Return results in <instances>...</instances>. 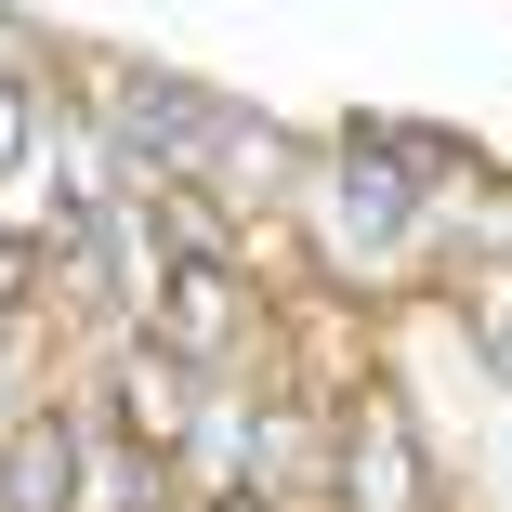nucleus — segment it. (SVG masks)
Here are the masks:
<instances>
[{
  "label": "nucleus",
  "mask_w": 512,
  "mask_h": 512,
  "mask_svg": "<svg viewBox=\"0 0 512 512\" xmlns=\"http://www.w3.org/2000/svg\"><path fill=\"white\" fill-rule=\"evenodd\" d=\"M342 486H355V512H434L421 447H407V421H394V407H368V421L342 434Z\"/></svg>",
  "instance_id": "nucleus-2"
},
{
  "label": "nucleus",
  "mask_w": 512,
  "mask_h": 512,
  "mask_svg": "<svg viewBox=\"0 0 512 512\" xmlns=\"http://www.w3.org/2000/svg\"><path fill=\"white\" fill-rule=\"evenodd\" d=\"M14 145H27V106H14V92H0V158H14Z\"/></svg>",
  "instance_id": "nucleus-5"
},
{
  "label": "nucleus",
  "mask_w": 512,
  "mask_h": 512,
  "mask_svg": "<svg viewBox=\"0 0 512 512\" xmlns=\"http://www.w3.org/2000/svg\"><path fill=\"white\" fill-rule=\"evenodd\" d=\"M27 289H40V250H27V237H0V316H27Z\"/></svg>",
  "instance_id": "nucleus-4"
},
{
  "label": "nucleus",
  "mask_w": 512,
  "mask_h": 512,
  "mask_svg": "<svg viewBox=\"0 0 512 512\" xmlns=\"http://www.w3.org/2000/svg\"><path fill=\"white\" fill-rule=\"evenodd\" d=\"M158 342H171L184 368L250 355V289H237V263H224V250H184V263L158 276Z\"/></svg>",
  "instance_id": "nucleus-1"
},
{
  "label": "nucleus",
  "mask_w": 512,
  "mask_h": 512,
  "mask_svg": "<svg viewBox=\"0 0 512 512\" xmlns=\"http://www.w3.org/2000/svg\"><path fill=\"white\" fill-rule=\"evenodd\" d=\"M119 421H132V447H184V355H132L119 368Z\"/></svg>",
  "instance_id": "nucleus-3"
}]
</instances>
